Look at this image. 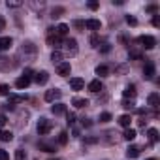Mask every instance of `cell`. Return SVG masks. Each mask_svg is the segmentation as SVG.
I'll list each match as a JSON object with an SVG mask.
<instances>
[{"label": "cell", "instance_id": "6da1fadb", "mask_svg": "<svg viewBox=\"0 0 160 160\" xmlns=\"http://www.w3.org/2000/svg\"><path fill=\"white\" fill-rule=\"evenodd\" d=\"M19 57H23V60H27V62H32L38 57V47L32 42H23V45L19 49Z\"/></svg>", "mask_w": 160, "mask_h": 160}, {"label": "cell", "instance_id": "7a4b0ae2", "mask_svg": "<svg viewBox=\"0 0 160 160\" xmlns=\"http://www.w3.org/2000/svg\"><path fill=\"white\" fill-rule=\"evenodd\" d=\"M62 47H64L66 55H70V57H75V55H77V51H79L77 42H75L73 38H66V40L62 42Z\"/></svg>", "mask_w": 160, "mask_h": 160}, {"label": "cell", "instance_id": "3957f363", "mask_svg": "<svg viewBox=\"0 0 160 160\" xmlns=\"http://www.w3.org/2000/svg\"><path fill=\"white\" fill-rule=\"evenodd\" d=\"M47 43H49L51 47H55V51H58V47H62L60 36L55 32V28H49V32H47Z\"/></svg>", "mask_w": 160, "mask_h": 160}, {"label": "cell", "instance_id": "277c9868", "mask_svg": "<svg viewBox=\"0 0 160 160\" xmlns=\"http://www.w3.org/2000/svg\"><path fill=\"white\" fill-rule=\"evenodd\" d=\"M51 128H53V122H51L49 119H40V121H38L36 130H38L40 136H47V134L51 132Z\"/></svg>", "mask_w": 160, "mask_h": 160}, {"label": "cell", "instance_id": "5b68a950", "mask_svg": "<svg viewBox=\"0 0 160 160\" xmlns=\"http://www.w3.org/2000/svg\"><path fill=\"white\" fill-rule=\"evenodd\" d=\"M60 96H62V91L60 89H51V91H47L45 92V102H57V100H60Z\"/></svg>", "mask_w": 160, "mask_h": 160}, {"label": "cell", "instance_id": "8992f818", "mask_svg": "<svg viewBox=\"0 0 160 160\" xmlns=\"http://www.w3.org/2000/svg\"><path fill=\"white\" fill-rule=\"evenodd\" d=\"M32 77H34V81H36L38 85H45V83L49 81V72H45V70H42V72H36Z\"/></svg>", "mask_w": 160, "mask_h": 160}, {"label": "cell", "instance_id": "52a82bcc", "mask_svg": "<svg viewBox=\"0 0 160 160\" xmlns=\"http://www.w3.org/2000/svg\"><path fill=\"white\" fill-rule=\"evenodd\" d=\"M139 43L145 49H152L156 45V38H152V36H139Z\"/></svg>", "mask_w": 160, "mask_h": 160}, {"label": "cell", "instance_id": "ba28073f", "mask_svg": "<svg viewBox=\"0 0 160 160\" xmlns=\"http://www.w3.org/2000/svg\"><path fill=\"white\" fill-rule=\"evenodd\" d=\"M70 72H72L70 62H60V64H57V73H58V75L66 77V75H70Z\"/></svg>", "mask_w": 160, "mask_h": 160}, {"label": "cell", "instance_id": "9c48e42d", "mask_svg": "<svg viewBox=\"0 0 160 160\" xmlns=\"http://www.w3.org/2000/svg\"><path fill=\"white\" fill-rule=\"evenodd\" d=\"M154 62H147L145 64V68H143V77L147 79V81H149V79H152L154 77Z\"/></svg>", "mask_w": 160, "mask_h": 160}, {"label": "cell", "instance_id": "30bf717a", "mask_svg": "<svg viewBox=\"0 0 160 160\" xmlns=\"http://www.w3.org/2000/svg\"><path fill=\"white\" fill-rule=\"evenodd\" d=\"M70 87H72L73 91H81V89L85 87V81H83L81 77H72V79H70Z\"/></svg>", "mask_w": 160, "mask_h": 160}, {"label": "cell", "instance_id": "8fae6325", "mask_svg": "<svg viewBox=\"0 0 160 160\" xmlns=\"http://www.w3.org/2000/svg\"><path fill=\"white\" fill-rule=\"evenodd\" d=\"M136 94H138L136 85H126V89L122 91V96H124V98H128V100H134V98H136Z\"/></svg>", "mask_w": 160, "mask_h": 160}, {"label": "cell", "instance_id": "7c38bea8", "mask_svg": "<svg viewBox=\"0 0 160 160\" xmlns=\"http://www.w3.org/2000/svg\"><path fill=\"white\" fill-rule=\"evenodd\" d=\"M147 102H149V106H151L152 109H158V106H160V96H158V92H151L149 98H147Z\"/></svg>", "mask_w": 160, "mask_h": 160}, {"label": "cell", "instance_id": "4fadbf2b", "mask_svg": "<svg viewBox=\"0 0 160 160\" xmlns=\"http://www.w3.org/2000/svg\"><path fill=\"white\" fill-rule=\"evenodd\" d=\"M12 45H13V40L10 36H2V38H0V51H8Z\"/></svg>", "mask_w": 160, "mask_h": 160}, {"label": "cell", "instance_id": "5bb4252c", "mask_svg": "<svg viewBox=\"0 0 160 160\" xmlns=\"http://www.w3.org/2000/svg\"><path fill=\"white\" fill-rule=\"evenodd\" d=\"M25 98H27V96H23V94H12V92H10V96H8V104H10V106H15V104L25 102Z\"/></svg>", "mask_w": 160, "mask_h": 160}, {"label": "cell", "instance_id": "9a60e30c", "mask_svg": "<svg viewBox=\"0 0 160 160\" xmlns=\"http://www.w3.org/2000/svg\"><path fill=\"white\" fill-rule=\"evenodd\" d=\"M102 89H104V85H102L100 79H94V81H91V83H89V91H91V92H94V94H96V92H100Z\"/></svg>", "mask_w": 160, "mask_h": 160}, {"label": "cell", "instance_id": "2e32d148", "mask_svg": "<svg viewBox=\"0 0 160 160\" xmlns=\"http://www.w3.org/2000/svg\"><path fill=\"white\" fill-rule=\"evenodd\" d=\"M72 106H75L77 109H81V108H87V106H89V100H87V98H79V96H75V98L72 100Z\"/></svg>", "mask_w": 160, "mask_h": 160}, {"label": "cell", "instance_id": "e0dca14e", "mask_svg": "<svg viewBox=\"0 0 160 160\" xmlns=\"http://www.w3.org/2000/svg\"><path fill=\"white\" fill-rule=\"evenodd\" d=\"M85 27H87L89 30H100L102 23H100L98 19H87V21H85Z\"/></svg>", "mask_w": 160, "mask_h": 160}, {"label": "cell", "instance_id": "ac0fdd59", "mask_svg": "<svg viewBox=\"0 0 160 160\" xmlns=\"http://www.w3.org/2000/svg\"><path fill=\"white\" fill-rule=\"evenodd\" d=\"M55 32H57L60 38H64V36H68V32H70V27H68V25H64V23H60V25L55 28Z\"/></svg>", "mask_w": 160, "mask_h": 160}, {"label": "cell", "instance_id": "d6986e66", "mask_svg": "<svg viewBox=\"0 0 160 160\" xmlns=\"http://www.w3.org/2000/svg\"><path fill=\"white\" fill-rule=\"evenodd\" d=\"M130 122H132V117H130L128 113H124V115L119 117V124H121L122 128H130Z\"/></svg>", "mask_w": 160, "mask_h": 160}, {"label": "cell", "instance_id": "ffe728a7", "mask_svg": "<svg viewBox=\"0 0 160 160\" xmlns=\"http://www.w3.org/2000/svg\"><path fill=\"white\" fill-rule=\"evenodd\" d=\"M139 151H141L139 147H136V145H130V147L126 149V156H128V158H138V156H139Z\"/></svg>", "mask_w": 160, "mask_h": 160}, {"label": "cell", "instance_id": "44dd1931", "mask_svg": "<svg viewBox=\"0 0 160 160\" xmlns=\"http://www.w3.org/2000/svg\"><path fill=\"white\" fill-rule=\"evenodd\" d=\"M136 136H138V132H136L134 128H126V130H124V134H122V138H124L126 141H134V139H136Z\"/></svg>", "mask_w": 160, "mask_h": 160}, {"label": "cell", "instance_id": "7402d4cb", "mask_svg": "<svg viewBox=\"0 0 160 160\" xmlns=\"http://www.w3.org/2000/svg\"><path fill=\"white\" fill-rule=\"evenodd\" d=\"M147 136H149V141H151V143H156V141L160 139V136H158V130H156V128H149Z\"/></svg>", "mask_w": 160, "mask_h": 160}, {"label": "cell", "instance_id": "603a6c76", "mask_svg": "<svg viewBox=\"0 0 160 160\" xmlns=\"http://www.w3.org/2000/svg\"><path fill=\"white\" fill-rule=\"evenodd\" d=\"M38 149H40V151H43V152H53V151H55V145L45 143V141H40V143H38Z\"/></svg>", "mask_w": 160, "mask_h": 160}, {"label": "cell", "instance_id": "cb8c5ba5", "mask_svg": "<svg viewBox=\"0 0 160 160\" xmlns=\"http://www.w3.org/2000/svg\"><path fill=\"white\" fill-rule=\"evenodd\" d=\"M12 139H13L12 130H0V141H12Z\"/></svg>", "mask_w": 160, "mask_h": 160}, {"label": "cell", "instance_id": "d4e9b609", "mask_svg": "<svg viewBox=\"0 0 160 160\" xmlns=\"http://www.w3.org/2000/svg\"><path fill=\"white\" fill-rule=\"evenodd\" d=\"M30 85V79H27V77H19L17 81H15V87L17 89H27Z\"/></svg>", "mask_w": 160, "mask_h": 160}, {"label": "cell", "instance_id": "484cf974", "mask_svg": "<svg viewBox=\"0 0 160 160\" xmlns=\"http://www.w3.org/2000/svg\"><path fill=\"white\" fill-rule=\"evenodd\" d=\"M96 75H100V77H104V75H109V68H108L106 64H100V66H96Z\"/></svg>", "mask_w": 160, "mask_h": 160}, {"label": "cell", "instance_id": "4316f807", "mask_svg": "<svg viewBox=\"0 0 160 160\" xmlns=\"http://www.w3.org/2000/svg\"><path fill=\"white\" fill-rule=\"evenodd\" d=\"M51 111H53L55 115H62V113H66V106H64V104H55V106L51 108Z\"/></svg>", "mask_w": 160, "mask_h": 160}, {"label": "cell", "instance_id": "83f0119b", "mask_svg": "<svg viewBox=\"0 0 160 160\" xmlns=\"http://www.w3.org/2000/svg\"><path fill=\"white\" fill-rule=\"evenodd\" d=\"M62 57H64V55H62L60 51H53V53H51V60H53L55 64H60V62H62Z\"/></svg>", "mask_w": 160, "mask_h": 160}, {"label": "cell", "instance_id": "f1b7e54d", "mask_svg": "<svg viewBox=\"0 0 160 160\" xmlns=\"http://www.w3.org/2000/svg\"><path fill=\"white\" fill-rule=\"evenodd\" d=\"M6 6H8V8H21L23 2H21V0H8Z\"/></svg>", "mask_w": 160, "mask_h": 160}, {"label": "cell", "instance_id": "f546056e", "mask_svg": "<svg viewBox=\"0 0 160 160\" xmlns=\"http://www.w3.org/2000/svg\"><path fill=\"white\" fill-rule=\"evenodd\" d=\"M122 108H124V109H134V108H136V102H134V100H128V98H124V102H122Z\"/></svg>", "mask_w": 160, "mask_h": 160}, {"label": "cell", "instance_id": "4dcf8cb0", "mask_svg": "<svg viewBox=\"0 0 160 160\" xmlns=\"http://www.w3.org/2000/svg\"><path fill=\"white\" fill-rule=\"evenodd\" d=\"M113 117H111V113H108V111H104V113H100V122H109Z\"/></svg>", "mask_w": 160, "mask_h": 160}, {"label": "cell", "instance_id": "1f68e13d", "mask_svg": "<svg viewBox=\"0 0 160 160\" xmlns=\"http://www.w3.org/2000/svg\"><path fill=\"white\" fill-rule=\"evenodd\" d=\"M58 143L60 145H66L68 143V132H60L58 134Z\"/></svg>", "mask_w": 160, "mask_h": 160}, {"label": "cell", "instance_id": "d6a6232c", "mask_svg": "<svg viewBox=\"0 0 160 160\" xmlns=\"http://www.w3.org/2000/svg\"><path fill=\"white\" fill-rule=\"evenodd\" d=\"M60 13H64V8H55V10L51 12V17H53V19H58Z\"/></svg>", "mask_w": 160, "mask_h": 160}, {"label": "cell", "instance_id": "836d02e7", "mask_svg": "<svg viewBox=\"0 0 160 160\" xmlns=\"http://www.w3.org/2000/svg\"><path fill=\"white\" fill-rule=\"evenodd\" d=\"M0 94H2V96H10V87H8L6 83L0 85Z\"/></svg>", "mask_w": 160, "mask_h": 160}, {"label": "cell", "instance_id": "e575fe53", "mask_svg": "<svg viewBox=\"0 0 160 160\" xmlns=\"http://www.w3.org/2000/svg\"><path fill=\"white\" fill-rule=\"evenodd\" d=\"M25 158H27L25 151H23V149H17V151H15V160H25Z\"/></svg>", "mask_w": 160, "mask_h": 160}, {"label": "cell", "instance_id": "d590c367", "mask_svg": "<svg viewBox=\"0 0 160 160\" xmlns=\"http://www.w3.org/2000/svg\"><path fill=\"white\" fill-rule=\"evenodd\" d=\"M126 23H128V25H132V27H136V25H138V21H136V17H134V15H126Z\"/></svg>", "mask_w": 160, "mask_h": 160}, {"label": "cell", "instance_id": "8d00e7d4", "mask_svg": "<svg viewBox=\"0 0 160 160\" xmlns=\"http://www.w3.org/2000/svg\"><path fill=\"white\" fill-rule=\"evenodd\" d=\"M32 75H34V72H32L30 68H25V73H23V77H27V79H32Z\"/></svg>", "mask_w": 160, "mask_h": 160}, {"label": "cell", "instance_id": "74e56055", "mask_svg": "<svg viewBox=\"0 0 160 160\" xmlns=\"http://www.w3.org/2000/svg\"><path fill=\"white\" fill-rule=\"evenodd\" d=\"M0 160H10V154H8V151L0 149Z\"/></svg>", "mask_w": 160, "mask_h": 160}, {"label": "cell", "instance_id": "f35d334b", "mask_svg": "<svg viewBox=\"0 0 160 160\" xmlns=\"http://www.w3.org/2000/svg\"><path fill=\"white\" fill-rule=\"evenodd\" d=\"M147 12H149V13H156V12H158V6H156V4H151V6H147Z\"/></svg>", "mask_w": 160, "mask_h": 160}, {"label": "cell", "instance_id": "ab89813d", "mask_svg": "<svg viewBox=\"0 0 160 160\" xmlns=\"http://www.w3.org/2000/svg\"><path fill=\"white\" fill-rule=\"evenodd\" d=\"M6 122H8V117H6L4 113H0V128H2V126H4Z\"/></svg>", "mask_w": 160, "mask_h": 160}, {"label": "cell", "instance_id": "60d3db41", "mask_svg": "<svg viewBox=\"0 0 160 160\" xmlns=\"http://www.w3.org/2000/svg\"><path fill=\"white\" fill-rule=\"evenodd\" d=\"M100 51H102V53H109V51H111V45H109V43H104V45L100 47Z\"/></svg>", "mask_w": 160, "mask_h": 160}, {"label": "cell", "instance_id": "b9f144b4", "mask_svg": "<svg viewBox=\"0 0 160 160\" xmlns=\"http://www.w3.org/2000/svg\"><path fill=\"white\" fill-rule=\"evenodd\" d=\"M87 6H89V10H98V2H94V0H91Z\"/></svg>", "mask_w": 160, "mask_h": 160}, {"label": "cell", "instance_id": "7bdbcfd3", "mask_svg": "<svg viewBox=\"0 0 160 160\" xmlns=\"http://www.w3.org/2000/svg\"><path fill=\"white\" fill-rule=\"evenodd\" d=\"M91 43H92V47H98V43H100L98 36H92V38H91Z\"/></svg>", "mask_w": 160, "mask_h": 160}, {"label": "cell", "instance_id": "ee69618b", "mask_svg": "<svg viewBox=\"0 0 160 160\" xmlns=\"http://www.w3.org/2000/svg\"><path fill=\"white\" fill-rule=\"evenodd\" d=\"M73 122H75V115H73V113H68V124L72 126Z\"/></svg>", "mask_w": 160, "mask_h": 160}, {"label": "cell", "instance_id": "f6af8a7d", "mask_svg": "<svg viewBox=\"0 0 160 160\" xmlns=\"http://www.w3.org/2000/svg\"><path fill=\"white\" fill-rule=\"evenodd\" d=\"M4 27H6V19H4L2 15H0V32L4 30Z\"/></svg>", "mask_w": 160, "mask_h": 160}, {"label": "cell", "instance_id": "bcb514c9", "mask_svg": "<svg viewBox=\"0 0 160 160\" xmlns=\"http://www.w3.org/2000/svg\"><path fill=\"white\" fill-rule=\"evenodd\" d=\"M98 138H85V143H96Z\"/></svg>", "mask_w": 160, "mask_h": 160}, {"label": "cell", "instance_id": "7dc6e473", "mask_svg": "<svg viewBox=\"0 0 160 160\" xmlns=\"http://www.w3.org/2000/svg\"><path fill=\"white\" fill-rule=\"evenodd\" d=\"M152 25H154V27H158V25H160V19H158V15H154V17H152Z\"/></svg>", "mask_w": 160, "mask_h": 160}, {"label": "cell", "instance_id": "c3c4849f", "mask_svg": "<svg viewBox=\"0 0 160 160\" xmlns=\"http://www.w3.org/2000/svg\"><path fill=\"white\" fill-rule=\"evenodd\" d=\"M81 122H83V126H91V121H89V119H83Z\"/></svg>", "mask_w": 160, "mask_h": 160}, {"label": "cell", "instance_id": "681fc988", "mask_svg": "<svg viewBox=\"0 0 160 160\" xmlns=\"http://www.w3.org/2000/svg\"><path fill=\"white\" fill-rule=\"evenodd\" d=\"M147 160H156V158H147Z\"/></svg>", "mask_w": 160, "mask_h": 160}, {"label": "cell", "instance_id": "f907efd6", "mask_svg": "<svg viewBox=\"0 0 160 160\" xmlns=\"http://www.w3.org/2000/svg\"><path fill=\"white\" fill-rule=\"evenodd\" d=\"M55 160H57V158H55Z\"/></svg>", "mask_w": 160, "mask_h": 160}]
</instances>
